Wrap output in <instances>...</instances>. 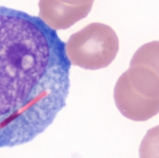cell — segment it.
Instances as JSON below:
<instances>
[{
    "label": "cell",
    "mask_w": 159,
    "mask_h": 158,
    "mask_svg": "<svg viewBox=\"0 0 159 158\" xmlns=\"http://www.w3.org/2000/svg\"><path fill=\"white\" fill-rule=\"evenodd\" d=\"M71 63L40 17L0 6V148L30 142L66 106Z\"/></svg>",
    "instance_id": "6da1fadb"
},
{
    "label": "cell",
    "mask_w": 159,
    "mask_h": 158,
    "mask_svg": "<svg viewBox=\"0 0 159 158\" xmlns=\"http://www.w3.org/2000/svg\"><path fill=\"white\" fill-rule=\"evenodd\" d=\"M116 107L125 118L145 121L159 113V75L142 65H130L114 89Z\"/></svg>",
    "instance_id": "7a4b0ae2"
},
{
    "label": "cell",
    "mask_w": 159,
    "mask_h": 158,
    "mask_svg": "<svg viewBox=\"0 0 159 158\" xmlns=\"http://www.w3.org/2000/svg\"><path fill=\"white\" fill-rule=\"evenodd\" d=\"M65 49L71 64L95 70L107 67L115 59L119 39L109 26L93 22L72 34Z\"/></svg>",
    "instance_id": "3957f363"
},
{
    "label": "cell",
    "mask_w": 159,
    "mask_h": 158,
    "mask_svg": "<svg viewBox=\"0 0 159 158\" xmlns=\"http://www.w3.org/2000/svg\"><path fill=\"white\" fill-rule=\"evenodd\" d=\"M94 0H39L40 16L55 30L66 29L86 17Z\"/></svg>",
    "instance_id": "277c9868"
},
{
    "label": "cell",
    "mask_w": 159,
    "mask_h": 158,
    "mask_svg": "<svg viewBox=\"0 0 159 158\" xmlns=\"http://www.w3.org/2000/svg\"><path fill=\"white\" fill-rule=\"evenodd\" d=\"M147 66L159 75V40L146 43L139 47L132 57L130 65Z\"/></svg>",
    "instance_id": "5b68a950"
},
{
    "label": "cell",
    "mask_w": 159,
    "mask_h": 158,
    "mask_svg": "<svg viewBox=\"0 0 159 158\" xmlns=\"http://www.w3.org/2000/svg\"><path fill=\"white\" fill-rule=\"evenodd\" d=\"M140 158H159V124L150 129L139 147Z\"/></svg>",
    "instance_id": "8992f818"
}]
</instances>
